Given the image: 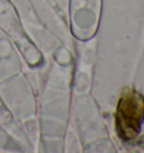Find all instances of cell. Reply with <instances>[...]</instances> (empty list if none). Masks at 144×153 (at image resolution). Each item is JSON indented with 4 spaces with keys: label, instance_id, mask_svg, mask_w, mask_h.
<instances>
[{
    "label": "cell",
    "instance_id": "6da1fadb",
    "mask_svg": "<svg viewBox=\"0 0 144 153\" xmlns=\"http://www.w3.org/2000/svg\"><path fill=\"white\" fill-rule=\"evenodd\" d=\"M144 120V97L134 89L120 95L115 114L116 132L123 141H131L140 133Z\"/></svg>",
    "mask_w": 144,
    "mask_h": 153
}]
</instances>
